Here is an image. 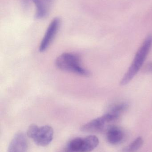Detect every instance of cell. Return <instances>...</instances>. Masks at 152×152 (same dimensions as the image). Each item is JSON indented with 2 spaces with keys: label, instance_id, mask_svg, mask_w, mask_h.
Returning <instances> with one entry per match:
<instances>
[{
  "label": "cell",
  "instance_id": "6da1fadb",
  "mask_svg": "<svg viewBox=\"0 0 152 152\" xmlns=\"http://www.w3.org/2000/svg\"><path fill=\"white\" fill-rule=\"evenodd\" d=\"M152 47V36H149L144 41L137 51L134 59L120 82L121 86H125L129 83L142 67Z\"/></svg>",
  "mask_w": 152,
  "mask_h": 152
},
{
  "label": "cell",
  "instance_id": "7a4b0ae2",
  "mask_svg": "<svg viewBox=\"0 0 152 152\" xmlns=\"http://www.w3.org/2000/svg\"><path fill=\"white\" fill-rule=\"evenodd\" d=\"M80 62L81 59L77 54L64 53L57 58L55 61V66L57 68L63 71L72 72L85 77L90 76V72L82 67Z\"/></svg>",
  "mask_w": 152,
  "mask_h": 152
},
{
  "label": "cell",
  "instance_id": "3957f363",
  "mask_svg": "<svg viewBox=\"0 0 152 152\" xmlns=\"http://www.w3.org/2000/svg\"><path fill=\"white\" fill-rule=\"evenodd\" d=\"M60 24L61 20L59 18H54L51 21L40 43V52H43L50 46L59 31Z\"/></svg>",
  "mask_w": 152,
  "mask_h": 152
},
{
  "label": "cell",
  "instance_id": "277c9868",
  "mask_svg": "<svg viewBox=\"0 0 152 152\" xmlns=\"http://www.w3.org/2000/svg\"><path fill=\"white\" fill-rule=\"evenodd\" d=\"M53 136L52 128L49 126H43L39 128L33 140L37 145L46 146L52 141Z\"/></svg>",
  "mask_w": 152,
  "mask_h": 152
},
{
  "label": "cell",
  "instance_id": "5b68a950",
  "mask_svg": "<svg viewBox=\"0 0 152 152\" xmlns=\"http://www.w3.org/2000/svg\"><path fill=\"white\" fill-rule=\"evenodd\" d=\"M28 144L24 134L18 133L10 143L8 152H27Z\"/></svg>",
  "mask_w": 152,
  "mask_h": 152
},
{
  "label": "cell",
  "instance_id": "8992f818",
  "mask_svg": "<svg viewBox=\"0 0 152 152\" xmlns=\"http://www.w3.org/2000/svg\"><path fill=\"white\" fill-rule=\"evenodd\" d=\"M109 123L104 115L100 118L95 119L81 127V130L87 133H95L103 130L107 123Z\"/></svg>",
  "mask_w": 152,
  "mask_h": 152
},
{
  "label": "cell",
  "instance_id": "52a82bcc",
  "mask_svg": "<svg viewBox=\"0 0 152 152\" xmlns=\"http://www.w3.org/2000/svg\"><path fill=\"white\" fill-rule=\"evenodd\" d=\"M36 8L35 17L42 19L49 14L54 0H32Z\"/></svg>",
  "mask_w": 152,
  "mask_h": 152
},
{
  "label": "cell",
  "instance_id": "ba28073f",
  "mask_svg": "<svg viewBox=\"0 0 152 152\" xmlns=\"http://www.w3.org/2000/svg\"><path fill=\"white\" fill-rule=\"evenodd\" d=\"M107 139L112 145H117L120 143L124 137L123 131L119 128L115 126L110 127L107 132Z\"/></svg>",
  "mask_w": 152,
  "mask_h": 152
},
{
  "label": "cell",
  "instance_id": "9c48e42d",
  "mask_svg": "<svg viewBox=\"0 0 152 152\" xmlns=\"http://www.w3.org/2000/svg\"><path fill=\"white\" fill-rule=\"evenodd\" d=\"M99 143V139L95 136H88L85 138H83L80 152L92 151L97 147Z\"/></svg>",
  "mask_w": 152,
  "mask_h": 152
},
{
  "label": "cell",
  "instance_id": "30bf717a",
  "mask_svg": "<svg viewBox=\"0 0 152 152\" xmlns=\"http://www.w3.org/2000/svg\"><path fill=\"white\" fill-rule=\"evenodd\" d=\"M144 141L142 137L137 138L123 150V152H136L143 144Z\"/></svg>",
  "mask_w": 152,
  "mask_h": 152
},
{
  "label": "cell",
  "instance_id": "8fae6325",
  "mask_svg": "<svg viewBox=\"0 0 152 152\" xmlns=\"http://www.w3.org/2000/svg\"><path fill=\"white\" fill-rule=\"evenodd\" d=\"M39 127L37 126L36 125L33 124L31 126H29L27 132V134L29 138L33 139L35 137V136L36 134L38 129H39Z\"/></svg>",
  "mask_w": 152,
  "mask_h": 152
},
{
  "label": "cell",
  "instance_id": "7c38bea8",
  "mask_svg": "<svg viewBox=\"0 0 152 152\" xmlns=\"http://www.w3.org/2000/svg\"><path fill=\"white\" fill-rule=\"evenodd\" d=\"M142 71L144 73L152 74V62L145 64L142 68Z\"/></svg>",
  "mask_w": 152,
  "mask_h": 152
},
{
  "label": "cell",
  "instance_id": "4fadbf2b",
  "mask_svg": "<svg viewBox=\"0 0 152 152\" xmlns=\"http://www.w3.org/2000/svg\"><path fill=\"white\" fill-rule=\"evenodd\" d=\"M22 4L25 5V6H27L29 3V0H21Z\"/></svg>",
  "mask_w": 152,
  "mask_h": 152
}]
</instances>
